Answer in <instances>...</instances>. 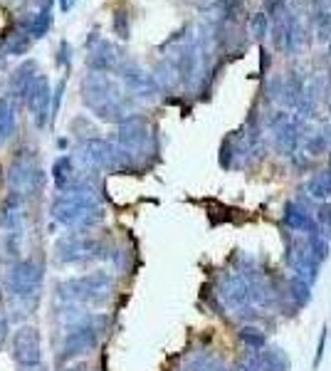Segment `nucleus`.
I'll return each instance as SVG.
<instances>
[{
    "label": "nucleus",
    "instance_id": "1",
    "mask_svg": "<svg viewBox=\"0 0 331 371\" xmlns=\"http://www.w3.org/2000/svg\"><path fill=\"white\" fill-rule=\"evenodd\" d=\"M284 225H287L289 231L299 233V235H312V233H317L314 218L307 213V211L297 208L295 203H289V206L284 208Z\"/></svg>",
    "mask_w": 331,
    "mask_h": 371
},
{
    "label": "nucleus",
    "instance_id": "2",
    "mask_svg": "<svg viewBox=\"0 0 331 371\" xmlns=\"http://www.w3.org/2000/svg\"><path fill=\"white\" fill-rule=\"evenodd\" d=\"M240 341L250 349V352H259V349L267 347L265 332H259L257 327H242L240 329Z\"/></svg>",
    "mask_w": 331,
    "mask_h": 371
},
{
    "label": "nucleus",
    "instance_id": "3",
    "mask_svg": "<svg viewBox=\"0 0 331 371\" xmlns=\"http://www.w3.org/2000/svg\"><path fill=\"white\" fill-rule=\"evenodd\" d=\"M289 297H292V302H295L297 307H307V304L312 302V287H309L307 282L292 277V280H289Z\"/></svg>",
    "mask_w": 331,
    "mask_h": 371
},
{
    "label": "nucleus",
    "instance_id": "4",
    "mask_svg": "<svg viewBox=\"0 0 331 371\" xmlns=\"http://www.w3.org/2000/svg\"><path fill=\"white\" fill-rule=\"evenodd\" d=\"M259 354H262V359H265V364L270 371H289V359L282 349H267L265 347V349H259Z\"/></svg>",
    "mask_w": 331,
    "mask_h": 371
},
{
    "label": "nucleus",
    "instance_id": "5",
    "mask_svg": "<svg viewBox=\"0 0 331 371\" xmlns=\"http://www.w3.org/2000/svg\"><path fill=\"white\" fill-rule=\"evenodd\" d=\"M319 225H321V237H331V206H321L319 208Z\"/></svg>",
    "mask_w": 331,
    "mask_h": 371
},
{
    "label": "nucleus",
    "instance_id": "6",
    "mask_svg": "<svg viewBox=\"0 0 331 371\" xmlns=\"http://www.w3.org/2000/svg\"><path fill=\"white\" fill-rule=\"evenodd\" d=\"M309 189H312L314 195H321V198H326V195H331V181H324V178H319V181H314Z\"/></svg>",
    "mask_w": 331,
    "mask_h": 371
},
{
    "label": "nucleus",
    "instance_id": "7",
    "mask_svg": "<svg viewBox=\"0 0 331 371\" xmlns=\"http://www.w3.org/2000/svg\"><path fill=\"white\" fill-rule=\"evenodd\" d=\"M324 347H326V329H324V335H321L319 352H317V359H314V364H317V366H319V361H321V354H324Z\"/></svg>",
    "mask_w": 331,
    "mask_h": 371
}]
</instances>
